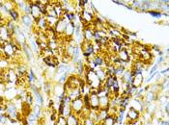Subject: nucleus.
Listing matches in <instances>:
<instances>
[{
  "mask_svg": "<svg viewBox=\"0 0 169 125\" xmlns=\"http://www.w3.org/2000/svg\"><path fill=\"white\" fill-rule=\"evenodd\" d=\"M80 50H82V54H83L84 58L87 60L94 59L96 56V52H95V43H88V41H83L80 45Z\"/></svg>",
  "mask_w": 169,
  "mask_h": 125,
  "instance_id": "f257e3e1",
  "label": "nucleus"
},
{
  "mask_svg": "<svg viewBox=\"0 0 169 125\" xmlns=\"http://www.w3.org/2000/svg\"><path fill=\"white\" fill-rule=\"evenodd\" d=\"M79 16H80V20L82 21L84 26L92 23L95 20V16H96V15L93 12H91L89 9H86V8L82 9Z\"/></svg>",
  "mask_w": 169,
  "mask_h": 125,
  "instance_id": "f03ea898",
  "label": "nucleus"
},
{
  "mask_svg": "<svg viewBox=\"0 0 169 125\" xmlns=\"http://www.w3.org/2000/svg\"><path fill=\"white\" fill-rule=\"evenodd\" d=\"M71 109H72V113L75 114V115H79L82 113V111L84 109V103L83 100H82V96L72 101Z\"/></svg>",
  "mask_w": 169,
  "mask_h": 125,
  "instance_id": "7ed1b4c3",
  "label": "nucleus"
},
{
  "mask_svg": "<svg viewBox=\"0 0 169 125\" xmlns=\"http://www.w3.org/2000/svg\"><path fill=\"white\" fill-rule=\"evenodd\" d=\"M68 22L65 18H59L58 21L56 22L55 26H54V31H55V34L56 36H61L65 33V29H66V26L68 24Z\"/></svg>",
  "mask_w": 169,
  "mask_h": 125,
  "instance_id": "20e7f679",
  "label": "nucleus"
},
{
  "mask_svg": "<svg viewBox=\"0 0 169 125\" xmlns=\"http://www.w3.org/2000/svg\"><path fill=\"white\" fill-rule=\"evenodd\" d=\"M139 118H140V113L138 111H136L134 109H132L131 107L130 108L129 112H128V115H127V118H128V121L129 123H134L135 121H137L139 120Z\"/></svg>",
  "mask_w": 169,
  "mask_h": 125,
  "instance_id": "39448f33",
  "label": "nucleus"
},
{
  "mask_svg": "<svg viewBox=\"0 0 169 125\" xmlns=\"http://www.w3.org/2000/svg\"><path fill=\"white\" fill-rule=\"evenodd\" d=\"M30 6H31V16L34 18V20H37L40 17L43 16L42 13L40 11V8L37 4V1L30 3Z\"/></svg>",
  "mask_w": 169,
  "mask_h": 125,
  "instance_id": "423d86ee",
  "label": "nucleus"
},
{
  "mask_svg": "<svg viewBox=\"0 0 169 125\" xmlns=\"http://www.w3.org/2000/svg\"><path fill=\"white\" fill-rule=\"evenodd\" d=\"M90 95V100H89V107L92 111H96L99 112V97L97 94H89Z\"/></svg>",
  "mask_w": 169,
  "mask_h": 125,
  "instance_id": "0eeeda50",
  "label": "nucleus"
},
{
  "mask_svg": "<svg viewBox=\"0 0 169 125\" xmlns=\"http://www.w3.org/2000/svg\"><path fill=\"white\" fill-rule=\"evenodd\" d=\"M110 106V97L109 96H102L99 97V108L100 110H108Z\"/></svg>",
  "mask_w": 169,
  "mask_h": 125,
  "instance_id": "6e6552de",
  "label": "nucleus"
},
{
  "mask_svg": "<svg viewBox=\"0 0 169 125\" xmlns=\"http://www.w3.org/2000/svg\"><path fill=\"white\" fill-rule=\"evenodd\" d=\"M117 57L123 63H128L130 61V54L126 48H122L119 52L117 53Z\"/></svg>",
  "mask_w": 169,
  "mask_h": 125,
  "instance_id": "1a4fd4ad",
  "label": "nucleus"
},
{
  "mask_svg": "<svg viewBox=\"0 0 169 125\" xmlns=\"http://www.w3.org/2000/svg\"><path fill=\"white\" fill-rule=\"evenodd\" d=\"M144 79H143V75L142 74H137V75H134L132 78V84L131 86L135 88V89H138L141 87V85L143 84Z\"/></svg>",
  "mask_w": 169,
  "mask_h": 125,
  "instance_id": "9d476101",
  "label": "nucleus"
},
{
  "mask_svg": "<svg viewBox=\"0 0 169 125\" xmlns=\"http://www.w3.org/2000/svg\"><path fill=\"white\" fill-rule=\"evenodd\" d=\"M44 63L47 64V66H48L49 67H52V68H55L58 66V60L54 56L44 58Z\"/></svg>",
  "mask_w": 169,
  "mask_h": 125,
  "instance_id": "9b49d317",
  "label": "nucleus"
},
{
  "mask_svg": "<svg viewBox=\"0 0 169 125\" xmlns=\"http://www.w3.org/2000/svg\"><path fill=\"white\" fill-rule=\"evenodd\" d=\"M138 54H139V56L141 57V60H142V61H144V62H147L148 63L149 61H151V60H152V54L150 53V51H149L148 49H145V48L140 49Z\"/></svg>",
  "mask_w": 169,
  "mask_h": 125,
  "instance_id": "f8f14e48",
  "label": "nucleus"
},
{
  "mask_svg": "<svg viewBox=\"0 0 169 125\" xmlns=\"http://www.w3.org/2000/svg\"><path fill=\"white\" fill-rule=\"evenodd\" d=\"M75 24L72 22H69L66 26V29H65V34L66 37L68 39H71L72 38V36H74V33H75Z\"/></svg>",
  "mask_w": 169,
  "mask_h": 125,
  "instance_id": "ddd939ff",
  "label": "nucleus"
},
{
  "mask_svg": "<svg viewBox=\"0 0 169 125\" xmlns=\"http://www.w3.org/2000/svg\"><path fill=\"white\" fill-rule=\"evenodd\" d=\"M95 72L97 74L99 80L103 84V82L106 81V79L107 78V74H106V69H104V67H99Z\"/></svg>",
  "mask_w": 169,
  "mask_h": 125,
  "instance_id": "4468645a",
  "label": "nucleus"
},
{
  "mask_svg": "<svg viewBox=\"0 0 169 125\" xmlns=\"http://www.w3.org/2000/svg\"><path fill=\"white\" fill-rule=\"evenodd\" d=\"M34 18L31 16V15H23L21 16V22L26 27H31L34 23Z\"/></svg>",
  "mask_w": 169,
  "mask_h": 125,
  "instance_id": "2eb2a0df",
  "label": "nucleus"
},
{
  "mask_svg": "<svg viewBox=\"0 0 169 125\" xmlns=\"http://www.w3.org/2000/svg\"><path fill=\"white\" fill-rule=\"evenodd\" d=\"M66 119H67V125H79V119L77 118V115H75L72 113L69 117H67Z\"/></svg>",
  "mask_w": 169,
  "mask_h": 125,
  "instance_id": "dca6fc26",
  "label": "nucleus"
},
{
  "mask_svg": "<svg viewBox=\"0 0 169 125\" xmlns=\"http://www.w3.org/2000/svg\"><path fill=\"white\" fill-rule=\"evenodd\" d=\"M145 99H146V103H147V105H148L149 103H152L155 100L158 99V94H155V92H153V91H148L147 94H146V95H145Z\"/></svg>",
  "mask_w": 169,
  "mask_h": 125,
  "instance_id": "f3484780",
  "label": "nucleus"
},
{
  "mask_svg": "<svg viewBox=\"0 0 169 125\" xmlns=\"http://www.w3.org/2000/svg\"><path fill=\"white\" fill-rule=\"evenodd\" d=\"M71 60L72 61V63H74V64H76L79 61H81V60H80V46L79 45L75 46V53H74V55H72V57Z\"/></svg>",
  "mask_w": 169,
  "mask_h": 125,
  "instance_id": "a211bd4d",
  "label": "nucleus"
},
{
  "mask_svg": "<svg viewBox=\"0 0 169 125\" xmlns=\"http://www.w3.org/2000/svg\"><path fill=\"white\" fill-rule=\"evenodd\" d=\"M115 123H116V117L115 115H108L107 118L104 119L100 124L102 125H115Z\"/></svg>",
  "mask_w": 169,
  "mask_h": 125,
  "instance_id": "6ab92c4d",
  "label": "nucleus"
},
{
  "mask_svg": "<svg viewBox=\"0 0 169 125\" xmlns=\"http://www.w3.org/2000/svg\"><path fill=\"white\" fill-rule=\"evenodd\" d=\"M9 15L11 16V17H12V19H13V21H19V19H20V15H19V12L17 11H16L15 9H12V10H10L9 11Z\"/></svg>",
  "mask_w": 169,
  "mask_h": 125,
  "instance_id": "aec40b11",
  "label": "nucleus"
},
{
  "mask_svg": "<svg viewBox=\"0 0 169 125\" xmlns=\"http://www.w3.org/2000/svg\"><path fill=\"white\" fill-rule=\"evenodd\" d=\"M150 16H152L153 17L155 18H161L163 15L161 12H159L158 10H151V11H148L147 12Z\"/></svg>",
  "mask_w": 169,
  "mask_h": 125,
  "instance_id": "412c9836",
  "label": "nucleus"
},
{
  "mask_svg": "<svg viewBox=\"0 0 169 125\" xmlns=\"http://www.w3.org/2000/svg\"><path fill=\"white\" fill-rule=\"evenodd\" d=\"M35 97H36V104L41 107V106H42L43 103H44V99H43L42 94H41L40 92L38 91V92H36V94H35Z\"/></svg>",
  "mask_w": 169,
  "mask_h": 125,
  "instance_id": "4be33fe9",
  "label": "nucleus"
},
{
  "mask_svg": "<svg viewBox=\"0 0 169 125\" xmlns=\"http://www.w3.org/2000/svg\"><path fill=\"white\" fill-rule=\"evenodd\" d=\"M31 113V106H29L27 103H23L22 104V114L25 115H28Z\"/></svg>",
  "mask_w": 169,
  "mask_h": 125,
  "instance_id": "5701e85b",
  "label": "nucleus"
},
{
  "mask_svg": "<svg viewBox=\"0 0 169 125\" xmlns=\"http://www.w3.org/2000/svg\"><path fill=\"white\" fill-rule=\"evenodd\" d=\"M22 45H23V52L25 53L26 57L28 58V59H31L32 58V51H31L30 47L26 43H23Z\"/></svg>",
  "mask_w": 169,
  "mask_h": 125,
  "instance_id": "b1692460",
  "label": "nucleus"
},
{
  "mask_svg": "<svg viewBox=\"0 0 169 125\" xmlns=\"http://www.w3.org/2000/svg\"><path fill=\"white\" fill-rule=\"evenodd\" d=\"M27 80H28L29 83H31V84H33V83L35 82L36 80V76H35V74L33 72V70H29L28 73H27Z\"/></svg>",
  "mask_w": 169,
  "mask_h": 125,
  "instance_id": "393cba45",
  "label": "nucleus"
},
{
  "mask_svg": "<svg viewBox=\"0 0 169 125\" xmlns=\"http://www.w3.org/2000/svg\"><path fill=\"white\" fill-rule=\"evenodd\" d=\"M55 125H67V119L63 115H59L57 120L55 121Z\"/></svg>",
  "mask_w": 169,
  "mask_h": 125,
  "instance_id": "a878e982",
  "label": "nucleus"
},
{
  "mask_svg": "<svg viewBox=\"0 0 169 125\" xmlns=\"http://www.w3.org/2000/svg\"><path fill=\"white\" fill-rule=\"evenodd\" d=\"M41 113H42V109H41V107L40 106H38V105H36V107H35V111H34V115H35V118H37V119H39L40 118V117H41Z\"/></svg>",
  "mask_w": 169,
  "mask_h": 125,
  "instance_id": "bb28decb",
  "label": "nucleus"
},
{
  "mask_svg": "<svg viewBox=\"0 0 169 125\" xmlns=\"http://www.w3.org/2000/svg\"><path fill=\"white\" fill-rule=\"evenodd\" d=\"M131 4L132 9H134V8H135V9H140L141 4H142V1H132V2H131Z\"/></svg>",
  "mask_w": 169,
  "mask_h": 125,
  "instance_id": "cd10ccee",
  "label": "nucleus"
},
{
  "mask_svg": "<svg viewBox=\"0 0 169 125\" xmlns=\"http://www.w3.org/2000/svg\"><path fill=\"white\" fill-rule=\"evenodd\" d=\"M25 103H27L29 106H32V104H33V97L31 96L30 94H27L26 95V100H25Z\"/></svg>",
  "mask_w": 169,
  "mask_h": 125,
  "instance_id": "c85d7f7f",
  "label": "nucleus"
},
{
  "mask_svg": "<svg viewBox=\"0 0 169 125\" xmlns=\"http://www.w3.org/2000/svg\"><path fill=\"white\" fill-rule=\"evenodd\" d=\"M23 12H24V15H31V6H30V3L26 4L24 9H23Z\"/></svg>",
  "mask_w": 169,
  "mask_h": 125,
  "instance_id": "c756f323",
  "label": "nucleus"
},
{
  "mask_svg": "<svg viewBox=\"0 0 169 125\" xmlns=\"http://www.w3.org/2000/svg\"><path fill=\"white\" fill-rule=\"evenodd\" d=\"M7 115H2L0 114V123L1 124H5L7 122Z\"/></svg>",
  "mask_w": 169,
  "mask_h": 125,
  "instance_id": "7c9ffc66",
  "label": "nucleus"
},
{
  "mask_svg": "<svg viewBox=\"0 0 169 125\" xmlns=\"http://www.w3.org/2000/svg\"><path fill=\"white\" fill-rule=\"evenodd\" d=\"M51 90H52L51 84H50V83H47V84L45 85V92H47V94H49Z\"/></svg>",
  "mask_w": 169,
  "mask_h": 125,
  "instance_id": "2f4dec72",
  "label": "nucleus"
},
{
  "mask_svg": "<svg viewBox=\"0 0 169 125\" xmlns=\"http://www.w3.org/2000/svg\"><path fill=\"white\" fill-rule=\"evenodd\" d=\"M164 62V57L163 56H159L158 59V61H157V64L158 66H159V64H161Z\"/></svg>",
  "mask_w": 169,
  "mask_h": 125,
  "instance_id": "473e14b6",
  "label": "nucleus"
},
{
  "mask_svg": "<svg viewBox=\"0 0 169 125\" xmlns=\"http://www.w3.org/2000/svg\"><path fill=\"white\" fill-rule=\"evenodd\" d=\"M2 102H3V98H2L1 96H0V104H1Z\"/></svg>",
  "mask_w": 169,
  "mask_h": 125,
  "instance_id": "72a5a7b5",
  "label": "nucleus"
}]
</instances>
